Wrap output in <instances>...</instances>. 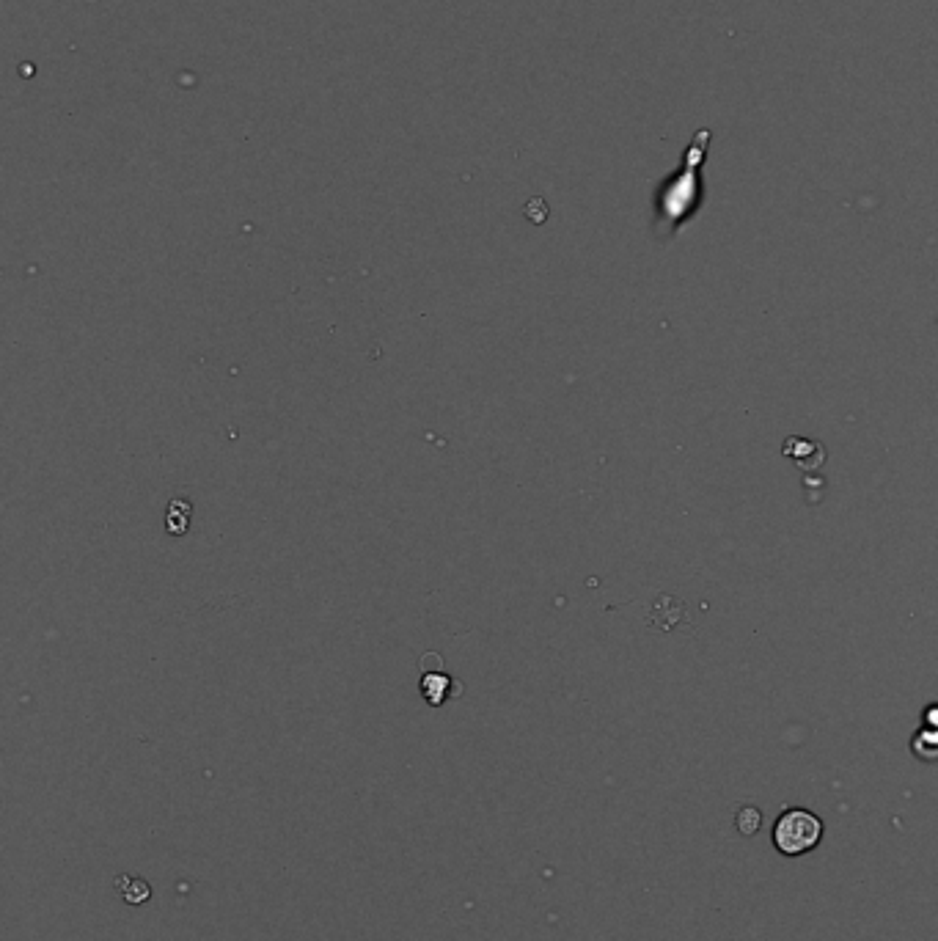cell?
Returning <instances> with one entry per match:
<instances>
[{
    "label": "cell",
    "mask_w": 938,
    "mask_h": 941,
    "mask_svg": "<svg viewBox=\"0 0 938 941\" xmlns=\"http://www.w3.org/2000/svg\"><path fill=\"white\" fill-rule=\"evenodd\" d=\"M707 144H710V130H699L688 146V152H685L683 171H677L672 179H666V185L658 193V226H666L674 232L691 215V210H696L699 168L705 163Z\"/></svg>",
    "instance_id": "cell-1"
},
{
    "label": "cell",
    "mask_w": 938,
    "mask_h": 941,
    "mask_svg": "<svg viewBox=\"0 0 938 941\" xmlns=\"http://www.w3.org/2000/svg\"><path fill=\"white\" fill-rule=\"evenodd\" d=\"M735 826H738V831L743 834V837H754L762 826V812L757 807H751V804L740 807L738 818H735Z\"/></svg>",
    "instance_id": "cell-5"
},
{
    "label": "cell",
    "mask_w": 938,
    "mask_h": 941,
    "mask_svg": "<svg viewBox=\"0 0 938 941\" xmlns=\"http://www.w3.org/2000/svg\"><path fill=\"white\" fill-rule=\"evenodd\" d=\"M452 686V680L441 672H435V675H424L421 680V691H424V697L430 705H441L443 699H446V688Z\"/></svg>",
    "instance_id": "cell-4"
},
{
    "label": "cell",
    "mask_w": 938,
    "mask_h": 941,
    "mask_svg": "<svg viewBox=\"0 0 938 941\" xmlns=\"http://www.w3.org/2000/svg\"><path fill=\"white\" fill-rule=\"evenodd\" d=\"M116 892L124 897V903L141 906L152 895V886L146 884L144 878H138V875H119L116 878Z\"/></svg>",
    "instance_id": "cell-3"
},
{
    "label": "cell",
    "mask_w": 938,
    "mask_h": 941,
    "mask_svg": "<svg viewBox=\"0 0 938 941\" xmlns=\"http://www.w3.org/2000/svg\"><path fill=\"white\" fill-rule=\"evenodd\" d=\"M823 834H826V823L817 818L812 809L790 807L773 820L771 842L782 856L798 859V856L815 851L823 842Z\"/></svg>",
    "instance_id": "cell-2"
}]
</instances>
